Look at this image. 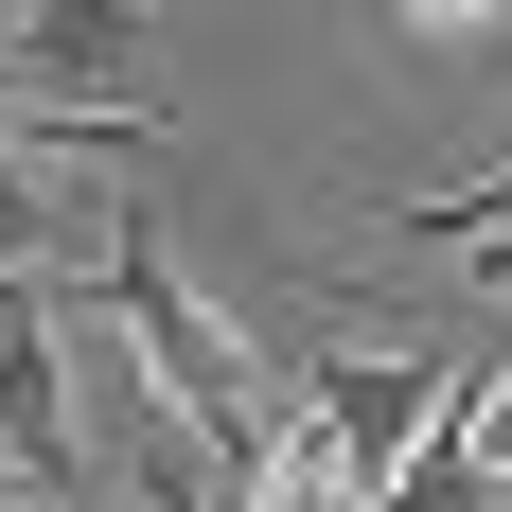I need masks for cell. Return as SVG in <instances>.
<instances>
[{
  "label": "cell",
  "mask_w": 512,
  "mask_h": 512,
  "mask_svg": "<svg viewBox=\"0 0 512 512\" xmlns=\"http://www.w3.org/2000/svg\"><path fill=\"white\" fill-rule=\"evenodd\" d=\"M407 230H424V248H512V159L460 177V195H407Z\"/></svg>",
  "instance_id": "6"
},
{
  "label": "cell",
  "mask_w": 512,
  "mask_h": 512,
  "mask_svg": "<svg viewBox=\"0 0 512 512\" xmlns=\"http://www.w3.org/2000/svg\"><path fill=\"white\" fill-rule=\"evenodd\" d=\"M0 89L18 106H124V124H142V18H124V0H106V18L18 0V18H0Z\"/></svg>",
  "instance_id": "4"
},
{
  "label": "cell",
  "mask_w": 512,
  "mask_h": 512,
  "mask_svg": "<svg viewBox=\"0 0 512 512\" xmlns=\"http://www.w3.org/2000/svg\"><path fill=\"white\" fill-rule=\"evenodd\" d=\"M230 495H248V512H371V477L336 460V424H318L301 389H283V424H265V460L230 477Z\"/></svg>",
  "instance_id": "5"
},
{
  "label": "cell",
  "mask_w": 512,
  "mask_h": 512,
  "mask_svg": "<svg viewBox=\"0 0 512 512\" xmlns=\"http://www.w3.org/2000/svg\"><path fill=\"white\" fill-rule=\"evenodd\" d=\"M0 495L71 512L89 495V442H71V336H53V283H0Z\"/></svg>",
  "instance_id": "2"
},
{
  "label": "cell",
  "mask_w": 512,
  "mask_h": 512,
  "mask_svg": "<svg viewBox=\"0 0 512 512\" xmlns=\"http://www.w3.org/2000/svg\"><path fill=\"white\" fill-rule=\"evenodd\" d=\"M442 442H460V460H477V477H495V495H512V371H477L460 407H442Z\"/></svg>",
  "instance_id": "7"
},
{
  "label": "cell",
  "mask_w": 512,
  "mask_h": 512,
  "mask_svg": "<svg viewBox=\"0 0 512 512\" xmlns=\"http://www.w3.org/2000/svg\"><path fill=\"white\" fill-rule=\"evenodd\" d=\"M460 389H477V371H424V354H336V371H301V407L336 424V460H354L371 495L424 460V424L460 407Z\"/></svg>",
  "instance_id": "3"
},
{
  "label": "cell",
  "mask_w": 512,
  "mask_h": 512,
  "mask_svg": "<svg viewBox=\"0 0 512 512\" xmlns=\"http://www.w3.org/2000/svg\"><path fill=\"white\" fill-rule=\"evenodd\" d=\"M106 318H124L142 389L177 407V442H230V477H248V460H265V424H283V389H265V354L195 301V283H177V248H159L142 212H106Z\"/></svg>",
  "instance_id": "1"
}]
</instances>
